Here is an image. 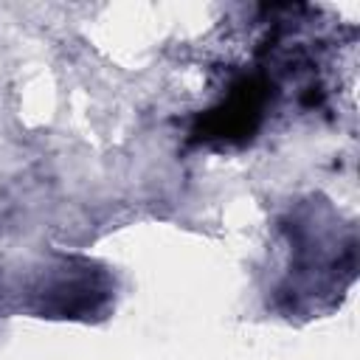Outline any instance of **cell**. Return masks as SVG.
<instances>
[{"instance_id":"1","label":"cell","mask_w":360,"mask_h":360,"mask_svg":"<svg viewBox=\"0 0 360 360\" xmlns=\"http://www.w3.org/2000/svg\"><path fill=\"white\" fill-rule=\"evenodd\" d=\"M270 98L273 82L264 73H245L225 90V96L214 107L194 118L191 138L200 143L242 146L262 129Z\"/></svg>"}]
</instances>
